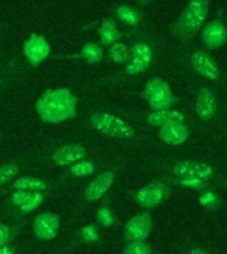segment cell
I'll return each mask as SVG.
<instances>
[{"label":"cell","mask_w":227,"mask_h":254,"mask_svg":"<svg viewBox=\"0 0 227 254\" xmlns=\"http://www.w3.org/2000/svg\"><path fill=\"white\" fill-rule=\"evenodd\" d=\"M36 111L47 123H61L76 115V97L68 89H48L39 97Z\"/></svg>","instance_id":"obj_1"},{"label":"cell","mask_w":227,"mask_h":254,"mask_svg":"<svg viewBox=\"0 0 227 254\" xmlns=\"http://www.w3.org/2000/svg\"><path fill=\"white\" fill-rule=\"evenodd\" d=\"M209 11L210 0H189L170 32L174 38L189 40L206 24Z\"/></svg>","instance_id":"obj_2"},{"label":"cell","mask_w":227,"mask_h":254,"mask_svg":"<svg viewBox=\"0 0 227 254\" xmlns=\"http://www.w3.org/2000/svg\"><path fill=\"white\" fill-rule=\"evenodd\" d=\"M142 96L152 111L173 108L174 104L177 103V97L174 95L170 84L160 76L148 80L142 91Z\"/></svg>","instance_id":"obj_3"},{"label":"cell","mask_w":227,"mask_h":254,"mask_svg":"<svg viewBox=\"0 0 227 254\" xmlns=\"http://www.w3.org/2000/svg\"><path fill=\"white\" fill-rule=\"evenodd\" d=\"M92 124L99 132L105 136H109V137L132 138L136 134L134 129L126 121H124L116 115H111V113H95L92 116Z\"/></svg>","instance_id":"obj_4"},{"label":"cell","mask_w":227,"mask_h":254,"mask_svg":"<svg viewBox=\"0 0 227 254\" xmlns=\"http://www.w3.org/2000/svg\"><path fill=\"white\" fill-rule=\"evenodd\" d=\"M170 194H171V188L169 187V184L164 181H153L141 188L137 192L136 200L141 208L152 209L166 202L169 200Z\"/></svg>","instance_id":"obj_5"},{"label":"cell","mask_w":227,"mask_h":254,"mask_svg":"<svg viewBox=\"0 0 227 254\" xmlns=\"http://www.w3.org/2000/svg\"><path fill=\"white\" fill-rule=\"evenodd\" d=\"M170 172L177 179H199L205 181L214 179L217 176L214 168L210 167L209 164L202 161H193V160L178 161L170 168Z\"/></svg>","instance_id":"obj_6"},{"label":"cell","mask_w":227,"mask_h":254,"mask_svg":"<svg viewBox=\"0 0 227 254\" xmlns=\"http://www.w3.org/2000/svg\"><path fill=\"white\" fill-rule=\"evenodd\" d=\"M201 40L207 50L215 51L222 48L227 42V28L222 17H217L203 25L201 31Z\"/></svg>","instance_id":"obj_7"},{"label":"cell","mask_w":227,"mask_h":254,"mask_svg":"<svg viewBox=\"0 0 227 254\" xmlns=\"http://www.w3.org/2000/svg\"><path fill=\"white\" fill-rule=\"evenodd\" d=\"M153 228L152 216L146 212L133 216L125 225V238L128 241H145Z\"/></svg>","instance_id":"obj_8"},{"label":"cell","mask_w":227,"mask_h":254,"mask_svg":"<svg viewBox=\"0 0 227 254\" xmlns=\"http://www.w3.org/2000/svg\"><path fill=\"white\" fill-rule=\"evenodd\" d=\"M194 111L199 120L211 121L214 120L218 111V103L214 92L210 88H201L197 93L194 101Z\"/></svg>","instance_id":"obj_9"},{"label":"cell","mask_w":227,"mask_h":254,"mask_svg":"<svg viewBox=\"0 0 227 254\" xmlns=\"http://www.w3.org/2000/svg\"><path fill=\"white\" fill-rule=\"evenodd\" d=\"M191 65L201 77L210 81L219 79L221 69L214 59L206 51H194L191 55Z\"/></svg>","instance_id":"obj_10"},{"label":"cell","mask_w":227,"mask_h":254,"mask_svg":"<svg viewBox=\"0 0 227 254\" xmlns=\"http://www.w3.org/2000/svg\"><path fill=\"white\" fill-rule=\"evenodd\" d=\"M153 59V50L146 43H138L132 48V59L128 63L126 73L137 76L146 71Z\"/></svg>","instance_id":"obj_11"},{"label":"cell","mask_w":227,"mask_h":254,"mask_svg":"<svg viewBox=\"0 0 227 254\" xmlns=\"http://www.w3.org/2000/svg\"><path fill=\"white\" fill-rule=\"evenodd\" d=\"M58 228H60V218L57 214H54V213H42L33 221L35 233L42 240H52L56 237Z\"/></svg>","instance_id":"obj_12"},{"label":"cell","mask_w":227,"mask_h":254,"mask_svg":"<svg viewBox=\"0 0 227 254\" xmlns=\"http://www.w3.org/2000/svg\"><path fill=\"white\" fill-rule=\"evenodd\" d=\"M190 137V129L185 123L165 125L160 128V140L170 146H179Z\"/></svg>","instance_id":"obj_13"},{"label":"cell","mask_w":227,"mask_h":254,"mask_svg":"<svg viewBox=\"0 0 227 254\" xmlns=\"http://www.w3.org/2000/svg\"><path fill=\"white\" fill-rule=\"evenodd\" d=\"M50 52V44L42 35H32L24 44V54L32 64H39L46 60Z\"/></svg>","instance_id":"obj_14"},{"label":"cell","mask_w":227,"mask_h":254,"mask_svg":"<svg viewBox=\"0 0 227 254\" xmlns=\"http://www.w3.org/2000/svg\"><path fill=\"white\" fill-rule=\"evenodd\" d=\"M113 180H114L113 172H105V173L97 176L93 181L89 183V185L85 189V198L88 201L100 200L108 192V189L111 188Z\"/></svg>","instance_id":"obj_15"},{"label":"cell","mask_w":227,"mask_h":254,"mask_svg":"<svg viewBox=\"0 0 227 254\" xmlns=\"http://www.w3.org/2000/svg\"><path fill=\"white\" fill-rule=\"evenodd\" d=\"M148 123L152 127H165V125L175 124V123H185V115L178 109H161L153 111L148 116Z\"/></svg>","instance_id":"obj_16"},{"label":"cell","mask_w":227,"mask_h":254,"mask_svg":"<svg viewBox=\"0 0 227 254\" xmlns=\"http://www.w3.org/2000/svg\"><path fill=\"white\" fill-rule=\"evenodd\" d=\"M85 148L77 144H69L57 149L54 153V161L57 165H69L85 157Z\"/></svg>","instance_id":"obj_17"},{"label":"cell","mask_w":227,"mask_h":254,"mask_svg":"<svg viewBox=\"0 0 227 254\" xmlns=\"http://www.w3.org/2000/svg\"><path fill=\"white\" fill-rule=\"evenodd\" d=\"M44 200L40 192H35V190H17L12 194V202L15 206L21 209V212L29 213L32 212L33 209H36L39 205L42 204Z\"/></svg>","instance_id":"obj_18"},{"label":"cell","mask_w":227,"mask_h":254,"mask_svg":"<svg viewBox=\"0 0 227 254\" xmlns=\"http://www.w3.org/2000/svg\"><path fill=\"white\" fill-rule=\"evenodd\" d=\"M100 38H101V43H103L104 46H111V44L117 42V39H118V29L116 27V23L112 19L104 20L103 25L100 28Z\"/></svg>","instance_id":"obj_19"},{"label":"cell","mask_w":227,"mask_h":254,"mask_svg":"<svg viewBox=\"0 0 227 254\" xmlns=\"http://www.w3.org/2000/svg\"><path fill=\"white\" fill-rule=\"evenodd\" d=\"M111 60L114 63H129L132 59V50L122 43H113L109 50Z\"/></svg>","instance_id":"obj_20"},{"label":"cell","mask_w":227,"mask_h":254,"mask_svg":"<svg viewBox=\"0 0 227 254\" xmlns=\"http://www.w3.org/2000/svg\"><path fill=\"white\" fill-rule=\"evenodd\" d=\"M13 188L19 190H35V192H42L47 188L46 183L40 179L35 177H23L13 183Z\"/></svg>","instance_id":"obj_21"},{"label":"cell","mask_w":227,"mask_h":254,"mask_svg":"<svg viewBox=\"0 0 227 254\" xmlns=\"http://www.w3.org/2000/svg\"><path fill=\"white\" fill-rule=\"evenodd\" d=\"M81 56L88 59V62L91 64H95V63L101 62L103 59V51L97 44H93V43H88L83 47V51H81Z\"/></svg>","instance_id":"obj_22"},{"label":"cell","mask_w":227,"mask_h":254,"mask_svg":"<svg viewBox=\"0 0 227 254\" xmlns=\"http://www.w3.org/2000/svg\"><path fill=\"white\" fill-rule=\"evenodd\" d=\"M117 17L129 25H136L138 23V13L128 5H120L117 8Z\"/></svg>","instance_id":"obj_23"},{"label":"cell","mask_w":227,"mask_h":254,"mask_svg":"<svg viewBox=\"0 0 227 254\" xmlns=\"http://www.w3.org/2000/svg\"><path fill=\"white\" fill-rule=\"evenodd\" d=\"M122 254H152V249L144 241H130L122 250Z\"/></svg>","instance_id":"obj_24"},{"label":"cell","mask_w":227,"mask_h":254,"mask_svg":"<svg viewBox=\"0 0 227 254\" xmlns=\"http://www.w3.org/2000/svg\"><path fill=\"white\" fill-rule=\"evenodd\" d=\"M19 173V168L15 164H5L0 167V185H4L13 180Z\"/></svg>","instance_id":"obj_25"},{"label":"cell","mask_w":227,"mask_h":254,"mask_svg":"<svg viewBox=\"0 0 227 254\" xmlns=\"http://www.w3.org/2000/svg\"><path fill=\"white\" fill-rule=\"evenodd\" d=\"M93 171H95V164L89 163V161H77L70 168V172L74 176H88Z\"/></svg>","instance_id":"obj_26"},{"label":"cell","mask_w":227,"mask_h":254,"mask_svg":"<svg viewBox=\"0 0 227 254\" xmlns=\"http://www.w3.org/2000/svg\"><path fill=\"white\" fill-rule=\"evenodd\" d=\"M179 180V185L185 188H190V189H195V190H201L206 187L207 181L199 179H178Z\"/></svg>","instance_id":"obj_27"},{"label":"cell","mask_w":227,"mask_h":254,"mask_svg":"<svg viewBox=\"0 0 227 254\" xmlns=\"http://www.w3.org/2000/svg\"><path fill=\"white\" fill-rule=\"evenodd\" d=\"M199 202L203 206H207V208H211V206H215L218 204V198L215 196L214 192H203L201 196H199Z\"/></svg>","instance_id":"obj_28"},{"label":"cell","mask_w":227,"mask_h":254,"mask_svg":"<svg viewBox=\"0 0 227 254\" xmlns=\"http://www.w3.org/2000/svg\"><path fill=\"white\" fill-rule=\"evenodd\" d=\"M97 218L105 226H111L114 222V217H113L111 210H108V209H101L97 214Z\"/></svg>","instance_id":"obj_29"},{"label":"cell","mask_w":227,"mask_h":254,"mask_svg":"<svg viewBox=\"0 0 227 254\" xmlns=\"http://www.w3.org/2000/svg\"><path fill=\"white\" fill-rule=\"evenodd\" d=\"M83 237L85 241H96L97 240V230L93 225H89L83 229Z\"/></svg>","instance_id":"obj_30"},{"label":"cell","mask_w":227,"mask_h":254,"mask_svg":"<svg viewBox=\"0 0 227 254\" xmlns=\"http://www.w3.org/2000/svg\"><path fill=\"white\" fill-rule=\"evenodd\" d=\"M9 238H11V229L7 225L0 224V246L7 244Z\"/></svg>","instance_id":"obj_31"},{"label":"cell","mask_w":227,"mask_h":254,"mask_svg":"<svg viewBox=\"0 0 227 254\" xmlns=\"http://www.w3.org/2000/svg\"><path fill=\"white\" fill-rule=\"evenodd\" d=\"M189 254H209V253L202 249H193V250H190V253Z\"/></svg>","instance_id":"obj_32"},{"label":"cell","mask_w":227,"mask_h":254,"mask_svg":"<svg viewBox=\"0 0 227 254\" xmlns=\"http://www.w3.org/2000/svg\"><path fill=\"white\" fill-rule=\"evenodd\" d=\"M141 1H149V0H141Z\"/></svg>","instance_id":"obj_33"}]
</instances>
